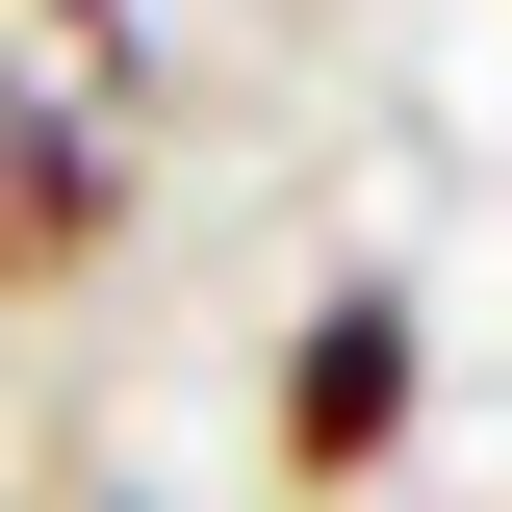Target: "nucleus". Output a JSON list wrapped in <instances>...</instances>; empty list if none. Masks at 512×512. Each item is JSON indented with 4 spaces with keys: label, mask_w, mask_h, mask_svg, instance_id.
I'll use <instances>...</instances> for the list:
<instances>
[{
    "label": "nucleus",
    "mask_w": 512,
    "mask_h": 512,
    "mask_svg": "<svg viewBox=\"0 0 512 512\" xmlns=\"http://www.w3.org/2000/svg\"><path fill=\"white\" fill-rule=\"evenodd\" d=\"M410 384H436L410 282H333V308L282 333V384H256V436H282V487H384V461H410Z\"/></svg>",
    "instance_id": "nucleus-1"
},
{
    "label": "nucleus",
    "mask_w": 512,
    "mask_h": 512,
    "mask_svg": "<svg viewBox=\"0 0 512 512\" xmlns=\"http://www.w3.org/2000/svg\"><path fill=\"white\" fill-rule=\"evenodd\" d=\"M128 128H154V26L128 0H0V154L128 180Z\"/></svg>",
    "instance_id": "nucleus-2"
},
{
    "label": "nucleus",
    "mask_w": 512,
    "mask_h": 512,
    "mask_svg": "<svg viewBox=\"0 0 512 512\" xmlns=\"http://www.w3.org/2000/svg\"><path fill=\"white\" fill-rule=\"evenodd\" d=\"M103 231H128V180H52V154H0V308H26V282H103Z\"/></svg>",
    "instance_id": "nucleus-3"
},
{
    "label": "nucleus",
    "mask_w": 512,
    "mask_h": 512,
    "mask_svg": "<svg viewBox=\"0 0 512 512\" xmlns=\"http://www.w3.org/2000/svg\"><path fill=\"white\" fill-rule=\"evenodd\" d=\"M77 512H128V487H77Z\"/></svg>",
    "instance_id": "nucleus-4"
}]
</instances>
